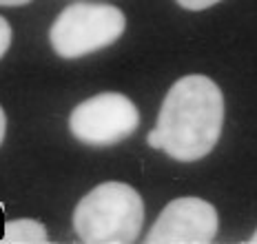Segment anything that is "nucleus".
<instances>
[{
  "instance_id": "6",
  "label": "nucleus",
  "mask_w": 257,
  "mask_h": 244,
  "mask_svg": "<svg viewBox=\"0 0 257 244\" xmlns=\"http://www.w3.org/2000/svg\"><path fill=\"white\" fill-rule=\"evenodd\" d=\"M3 242H18V244H45L49 242L47 229L42 222L31 220V217H20L5 224L3 229Z\"/></svg>"
},
{
  "instance_id": "2",
  "label": "nucleus",
  "mask_w": 257,
  "mask_h": 244,
  "mask_svg": "<svg viewBox=\"0 0 257 244\" xmlns=\"http://www.w3.org/2000/svg\"><path fill=\"white\" fill-rule=\"evenodd\" d=\"M144 202L124 182H102L73 211V231L87 244H131L140 237Z\"/></svg>"
},
{
  "instance_id": "1",
  "label": "nucleus",
  "mask_w": 257,
  "mask_h": 244,
  "mask_svg": "<svg viewBox=\"0 0 257 244\" xmlns=\"http://www.w3.org/2000/svg\"><path fill=\"white\" fill-rule=\"evenodd\" d=\"M224 95L211 78L191 73L173 82L149 131L147 145L178 162H195L213 151L222 136Z\"/></svg>"
},
{
  "instance_id": "7",
  "label": "nucleus",
  "mask_w": 257,
  "mask_h": 244,
  "mask_svg": "<svg viewBox=\"0 0 257 244\" xmlns=\"http://www.w3.org/2000/svg\"><path fill=\"white\" fill-rule=\"evenodd\" d=\"M9 45H12V27H9V23L0 16V58L7 54Z\"/></svg>"
},
{
  "instance_id": "9",
  "label": "nucleus",
  "mask_w": 257,
  "mask_h": 244,
  "mask_svg": "<svg viewBox=\"0 0 257 244\" xmlns=\"http://www.w3.org/2000/svg\"><path fill=\"white\" fill-rule=\"evenodd\" d=\"M5 131H7V115H5L3 107H0V145H3V140H5Z\"/></svg>"
},
{
  "instance_id": "3",
  "label": "nucleus",
  "mask_w": 257,
  "mask_h": 244,
  "mask_svg": "<svg viewBox=\"0 0 257 244\" xmlns=\"http://www.w3.org/2000/svg\"><path fill=\"white\" fill-rule=\"evenodd\" d=\"M126 18L113 5L76 3L64 7L53 20L49 40L60 58L76 60L100 51L124 34Z\"/></svg>"
},
{
  "instance_id": "5",
  "label": "nucleus",
  "mask_w": 257,
  "mask_h": 244,
  "mask_svg": "<svg viewBox=\"0 0 257 244\" xmlns=\"http://www.w3.org/2000/svg\"><path fill=\"white\" fill-rule=\"evenodd\" d=\"M219 231L215 206L202 198L169 202L147 233L149 244H208Z\"/></svg>"
},
{
  "instance_id": "11",
  "label": "nucleus",
  "mask_w": 257,
  "mask_h": 244,
  "mask_svg": "<svg viewBox=\"0 0 257 244\" xmlns=\"http://www.w3.org/2000/svg\"><path fill=\"white\" fill-rule=\"evenodd\" d=\"M248 242H253V244H257V229H255V233H253V235H250V237H248Z\"/></svg>"
},
{
  "instance_id": "4",
  "label": "nucleus",
  "mask_w": 257,
  "mask_h": 244,
  "mask_svg": "<svg viewBox=\"0 0 257 244\" xmlns=\"http://www.w3.org/2000/svg\"><path fill=\"white\" fill-rule=\"evenodd\" d=\"M138 125V107L126 95L115 91L91 95L69 115L73 138L89 147H113L136 134Z\"/></svg>"
},
{
  "instance_id": "8",
  "label": "nucleus",
  "mask_w": 257,
  "mask_h": 244,
  "mask_svg": "<svg viewBox=\"0 0 257 244\" xmlns=\"http://www.w3.org/2000/svg\"><path fill=\"white\" fill-rule=\"evenodd\" d=\"M219 0H178L180 7L191 9V12H202V9H208L213 5H217Z\"/></svg>"
},
{
  "instance_id": "10",
  "label": "nucleus",
  "mask_w": 257,
  "mask_h": 244,
  "mask_svg": "<svg viewBox=\"0 0 257 244\" xmlns=\"http://www.w3.org/2000/svg\"><path fill=\"white\" fill-rule=\"evenodd\" d=\"M27 3H31V0H0L3 7H20V5H27Z\"/></svg>"
}]
</instances>
